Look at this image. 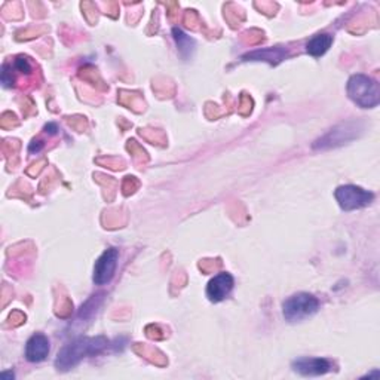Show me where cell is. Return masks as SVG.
Listing matches in <instances>:
<instances>
[{
    "mask_svg": "<svg viewBox=\"0 0 380 380\" xmlns=\"http://www.w3.org/2000/svg\"><path fill=\"white\" fill-rule=\"evenodd\" d=\"M107 345V338L102 336L79 337L61 349L55 359V367L61 372H67V370L76 367L85 356L98 355L105 351Z\"/></svg>",
    "mask_w": 380,
    "mask_h": 380,
    "instance_id": "cell-1",
    "label": "cell"
},
{
    "mask_svg": "<svg viewBox=\"0 0 380 380\" xmlns=\"http://www.w3.org/2000/svg\"><path fill=\"white\" fill-rule=\"evenodd\" d=\"M347 96L358 107L374 109L380 102L379 84L365 75H354L347 80Z\"/></svg>",
    "mask_w": 380,
    "mask_h": 380,
    "instance_id": "cell-2",
    "label": "cell"
},
{
    "mask_svg": "<svg viewBox=\"0 0 380 380\" xmlns=\"http://www.w3.org/2000/svg\"><path fill=\"white\" fill-rule=\"evenodd\" d=\"M320 309V300L309 293H297L282 303V315L285 321L299 323L311 318Z\"/></svg>",
    "mask_w": 380,
    "mask_h": 380,
    "instance_id": "cell-3",
    "label": "cell"
},
{
    "mask_svg": "<svg viewBox=\"0 0 380 380\" xmlns=\"http://www.w3.org/2000/svg\"><path fill=\"white\" fill-rule=\"evenodd\" d=\"M334 197L343 211L364 208L374 199V194L372 192H368L359 186H354V184H346V186L337 188L334 192Z\"/></svg>",
    "mask_w": 380,
    "mask_h": 380,
    "instance_id": "cell-4",
    "label": "cell"
},
{
    "mask_svg": "<svg viewBox=\"0 0 380 380\" xmlns=\"http://www.w3.org/2000/svg\"><path fill=\"white\" fill-rule=\"evenodd\" d=\"M118 259L119 251L116 248L106 250L97 259L94 266V276H92V280L97 285H106L113 280L118 268Z\"/></svg>",
    "mask_w": 380,
    "mask_h": 380,
    "instance_id": "cell-5",
    "label": "cell"
},
{
    "mask_svg": "<svg viewBox=\"0 0 380 380\" xmlns=\"http://www.w3.org/2000/svg\"><path fill=\"white\" fill-rule=\"evenodd\" d=\"M355 131H356L355 123H342V125H338L334 129L328 131L327 134L324 137H321L320 140H316L314 145V149L325 150V149L342 146L346 141L355 138Z\"/></svg>",
    "mask_w": 380,
    "mask_h": 380,
    "instance_id": "cell-6",
    "label": "cell"
},
{
    "mask_svg": "<svg viewBox=\"0 0 380 380\" xmlns=\"http://www.w3.org/2000/svg\"><path fill=\"white\" fill-rule=\"evenodd\" d=\"M332 363L325 358L303 356L293 361V370L302 376H323L332 370Z\"/></svg>",
    "mask_w": 380,
    "mask_h": 380,
    "instance_id": "cell-7",
    "label": "cell"
},
{
    "mask_svg": "<svg viewBox=\"0 0 380 380\" xmlns=\"http://www.w3.org/2000/svg\"><path fill=\"white\" fill-rule=\"evenodd\" d=\"M233 285L235 280L230 273L221 272L219 275H215L207 285V297L212 303L223 302L226 297L232 293Z\"/></svg>",
    "mask_w": 380,
    "mask_h": 380,
    "instance_id": "cell-8",
    "label": "cell"
},
{
    "mask_svg": "<svg viewBox=\"0 0 380 380\" xmlns=\"http://www.w3.org/2000/svg\"><path fill=\"white\" fill-rule=\"evenodd\" d=\"M51 351L49 341L45 334L36 333L27 341L26 358L30 363H42Z\"/></svg>",
    "mask_w": 380,
    "mask_h": 380,
    "instance_id": "cell-9",
    "label": "cell"
},
{
    "mask_svg": "<svg viewBox=\"0 0 380 380\" xmlns=\"http://www.w3.org/2000/svg\"><path fill=\"white\" fill-rule=\"evenodd\" d=\"M287 57H289V51H287L285 48L276 46V48H266V49L254 51V53L244 55V60L266 61V63H269V64H278Z\"/></svg>",
    "mask_w": 380,
    "mask_h": 380,
    "instance_id": "cell-10",
    "label": "cell"
},
{
    "mask_svg": "<svg viewBox=\"0 0 380 380\" xmlns=\"http://www.w3.org/2000/svg\"><path fill=\"white\" fill-rule=\"evenodd\" d=\"M333 44L332 35H316L306 45V53L312 57H323Z\"/></svg>",
    "mask_w": 380,
    "mask_h": 380,
    "instance_id": "cell-11",
    "label": "cell"
},
{
    "mask_svg": "<svg viewBox=\"0 0 380 380\" xmlns=\"http://www.w3.org/2000/svg\"><path fill=\"white\" fill-rule=\"evenodd\" d=\"M172 35H174V39H176L177 42V46L180 49V53L183 57H188L192 54V51L194 48V42L193 39H190L186 33L183 32V30L180 28H172Z\"/></svg>",
    "mask_w": 380,
    "mask_h": 380,
    "instance_id": "cell-12",
    "label": "cell"
},
{
    "mask_svg": "<svg viewBox=\"0 0 380 380\" xmlns=\"http://www.w3.org/2000/svg\"><path fill=\"white\" fill-rule=\"evenodd\" d=\"M2 85L5 88H11L14 85V75H12V67L9 64L2 66Z\"/></svg>",
    "mask_w": 380,
    "mask_h": 380,
    "instance_id": "cell-13",
    "label": "cell"
},
{
    "mask_svg": "<svg viewBox=\"0 0 380 380\" xmlns=\"http://www.w3.org/2000/svg\"><path fill=\"white\" fill-rule=\"evenodd\" d=\"M14 64H15V70H18L19 73L23 75H28L30 71H32V64H30V61L26 57H18Z\"/></svg>",
    "mask_w": 380,
    "mask_h": 380,
    "instance_id": "cell-14",
    "label": "cell"
},
{
    "mask_svg": "<svg viewBox=\"0 0 380 380\" xmlns=\"http://www.w3.org/2000/svg\"><path fill=\"white\" fill-rule=\"evenodd\" d=\"M42 149H44V143L39 141V140L37 141L33 140L32 143H30V146H28V152L30 153H39Z\"/></svg>",
    "mask_w": 380,
    "mask_h": 380,
    "instance_id": "cell-15",
    "label": "cell"
},
{
    "mask_svg": "<svg viewBox=\"0 0 380 380\" xmlns=\"http://www.w3.org/2000/svg\"><path fill=\"white\" fill-rule=\"evenodd\" d=\"M45 131L48 132L49 136H55L57 131H58V127L55 125V123L51 122V123H46V125H45Z\"/></svg>",
    "mask_w": 380,
    "mask_h": 380,
    "instance_id": "cell-16",
    "label": "cell"
}]
</instances>
